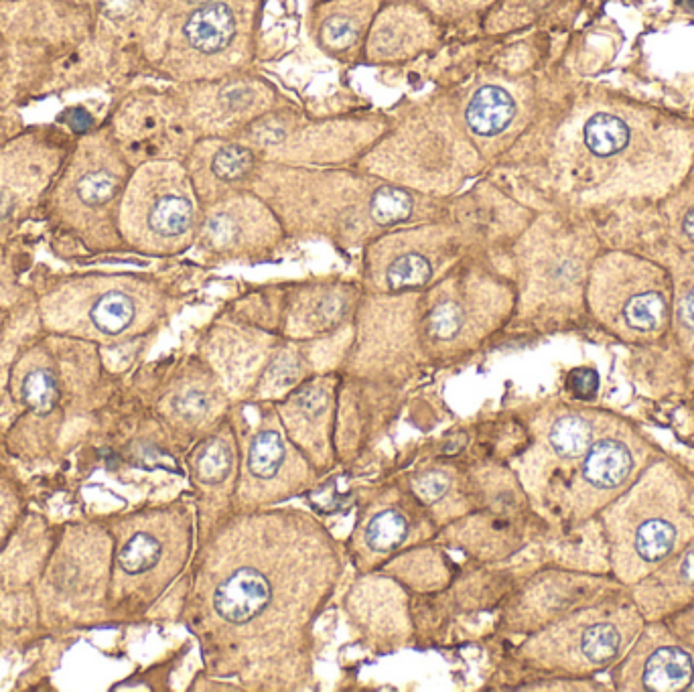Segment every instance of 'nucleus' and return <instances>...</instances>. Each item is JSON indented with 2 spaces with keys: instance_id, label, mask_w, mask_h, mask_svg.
Masks as SVG:
<instances>
[{
  "instance_id": "17",
  "label": "nucleus",
  "mask_w": 694,
  "mask_h": 692,
  "mask_svg": "<svg viewBox=\"0 0 694 692\" xmlns=\"http://www.w3.org/2000/svg\"><path fill=\"white\" fill-rule=\"evenodd\" d=\"M408 532L404 516L396 510L380 512L366 528V542L376 552H390L398 548Z\"/></svg>"
},
{
  "instance_id": "27",
  "label": "nucleus",
  "mask_w": 694,
  "mask_h": 692,
  "mask_svg": "<svg viewBox=\"0 0 694 692\" xmlns=\"http://www.w3.org/2000/svg\"><path fill=\"white\" fill-rule=\"evenodd\" d=\"M449 481L443 473H427L414 481V492L419 494L425 502H437L445 496Z\"/></svg>"
},
{
  "instance_id": "6",
  "label": "nucleus",
  "mask_w": 694,
  "mask_h": 692,
  "mask_svg": "<svg viewBox=\"0 0 694 692\" xmlns=\"http://www.w3.org/2000/svg\"><path fill=\"white\" fill-rule=\"evenodd\" d=\"M274 601L268 575L256 567L240 565L232 569L212 595L214 613L230 626H248L262 617Z\"/></svg>"
},
{
  "instance_id": "28",
  "label": "nucleus",
  "mask_w": 694,
  "mask_h": 692,
  "mask_svg": "<svg viewBox=\"0 0 694 692\" xmlns=\"http://www.w3.org/2000/svg\"><path fill=\"white\" fill-rule=\"evenodd\" d=\"M569 386L575 392V396L591 398L599 388V376L593 370H577L571 374Z\"/></svg>"
},
{
  "instance_id": "16",
  "label": "nucleus",
  "mask_w": 694,
  "mask_h": 692,
  "mask_svg": "<svg viewBox=\"0 0 694 692\" xmlns=\"http://www.w3.org/2000/svg\"><path fill=\"white\" fill-rule=\"evenodd\" d=\"M591 427L581 417H565L550 429V447L563 457H579L591 445Z\"/></svg>"
},
{
  "instance_id": "11",
  "label": "nucleus",
  "mask_w": 694,
  "mask_h": 692,
  "mask_svg": "<svg viewBox=\"0 0 694 692\" xmlns=\"http://www.w3.org/2000/svg\"><path fill=\"white\" fill-rule=\"evenodd\" d=\"M25 490L11 465L0 457V552L7 548L25 516Z\"/></svg>"
},
{
  "instance_id": "21",
  "label": "nucleus",
  "mask_w": 694,
  "mask_h": 692,
  "mask_svg": "<svg viewBox=\"0 0 694 692\" xmlns=\"http://www.w3.org/2000/svg\"><path fill=\"white\" fill-rule=\"evenodd\" d=\"M619 644V632L611 624H595L583 634L581 650L589 662L605 664L615 658V654L619 652Z\"/></svg>"
},
{
  "instance_id": "32",
  "label": "nucleus",
  "mask_w": 694,
  "mask_h": 692,
  "mask_svg": "<svg viewBox=\"0 0 694 692\" xmlns=\"http://www.w3.org/2000/svg\"><path fill=\"white\" fill-rule=\"evenodd\" d=\"M680 573H682V577H684L688 583L694 585V550L688 552V555L684 557L682 567H680Z\"/></svg>"
},
{
  "instance_id": "2",
  "label": "nucleus",
  "mask_w": 694,
  "mask_h": 692,
  "mask_svg": "<svg viewBox=\"0 0 694 692\" xmlns=\"http://www.w3.org/2000/svg\"><path fill=\"white\" fill-rule=\"evenodd\" d=\"M118 191L120 175L114 161L96 138L86 136L53 193L55 216L88 244V234L114 203Z\"/></svg>"
},
{
  "instance_id": "18",
  "label": "nucleus",
  "mask_w": 694,
  "mask_h": 692,
  "mask_svg": "<svg viewBox=\"0 0 694 692\" xmlns=\"http://www.w3.org/2000/svg\"><path fill=\"white\" fill-rule=\"evenodd\" d=\"M372 218L382 226L404 222L412 212V199L398 187H380L370 201Z\"/></svg>"
},
{
  "instance_id": "34",
  "label": "nucleus",
  "mask_w": 694,
  "mask_h": 692,
  "mask_svg": "<svg viewBox=\"0 0 694 692\" xmlns=\"http://www.w3.org/2000/svg\"><path fill=\"white\" fill-rule=\"evenodd\" d=\"M191 3H207V0H191Z\"/></svg>"
},
{
  "instance_id": "22",
  "label": "nucleus",
  "mask_w": 694,
  "mask_h": 692,
  "mask_svg": "<svg viewBox=\"0 0 694 692\" xmlns=\"http://www.w3.org/2000/svg\"><path fill=\"white\" fill-rule=\"evenodd\" d=\"M230 467H232L230 449L222 441H214L203 449L197 463V473H199V479L207 483V486H216V483H222L228 477Z\"/></svg>"
},
{
  "instance_id": "15",
  "label": "nucleus",
  "mask_w": 694,
  "mask_h": 692,
  "mask_svg": "<svg viewBox=\"0 0 694 692\" xmlns=\"http://www.w3.org/2000/svg\"><path fill=\"white\" fill-rule=\"evenodd\" d=\"M676 542V530L666 520H648L638 528L636 550L648 563H658L668 557Z\"/></svg>"
},
{
  "instance_id": "3",
  "label": "nucleus",
  "mask_w": 694,
  "mask_h": 692,
  "mask_svg": "<svg viewBox=\"0 0 694 692\" xmlns=\"http://www.w3.org/2000/svg\"><path fill=\"white\" fill-rule=\"evenodd\" d=\"M61 343L41 341L13 370L15 400L35 419H49L72 398L76 362L59 356Z\"/></svg>"
},
{
  "instance_id": "33",
  "label": "nucleus",
  "mask_w": 694,
  "mask_h": 692,
  "mask_svg": "<svg viewBox=\"0 0 694 692\" xmlns=\"http://www.w3.org/2000/svg\"><path fill=\"white\" fill-rule=\"evenodd\" d=\"M684 232L694 240V210L688 212V216L684 220Z\"/></svg>"
},
{
  "instance_id": "12",
  "label": "nucleus",
  "mask_w": 694,
  "mask_h": 692,
  "mask_svg": "<svg viewBox=\"0 0 694 692\" xmlns=\"http://www.w3.org/2000/svg\"><path fill=\"white\" fill-rule=\"evenodd\" d=\"M193 207L189 199L175 193L157 197L147 214V228L159 238H177L191 228Z\"/></svg>"
},
{
  "instance_id": "5",
  "label": "nucleus",
  "mask_w": 694,
  "mask_h": 692,
  "mask_svg": "<svg viewBox=\"0 0 694 692\" xmlns=\"http://www.w3.org/2000/svg\"><path fill=\"white\" fill-rule=\"evenodd\" d=\"M27 151L13 145L0 153V228L27 210L43 193L49 175L57 169V157L49 161L31 159Z\"/></svg>"
},
{
  "instance_id": "25",
  "label": "nucleus",
  "mask_w": 694,
  "mask_h": 692,
  "mask_svg": "<svg viewBox=\"0 0 694 692\" xmlns=\"http://www.w3.org/2000/svg\"><path fill=\"white\" fill-rule=\"evenodd\" d=\"M175 410L181 414L183 419L197 421L203 414L210 410V398L201 390H187L175 398Z\"/></svg>"
},
{
  "instance_id": "35",
  "label": "nucleus",
  "mask_w": 694,
  "mask_h": 692,
  "mask_svg": "<svg viewBox=\"0 0 694 692\" xmlns=\"http://www.w3.org/2000/svg\"><path fill=\"white\" fill-rule=\"evenodd\" d=\"M0 319H3V317H0Z\"/></svg>"
},
{
  "instance_id": "31",
  "label": "nucleus",
  "mask_w": 694,
  "mask_h": 692,
  "mask_svg": "<svg viewBox=\"0 0 694 692\" xmlns=\"http://www.w3.org/2000/svg\"><path fill=\"white\" fill-rule=\"evenodd\" d=\"M680 319L682 323L694 331V291H690L680 303Z\"/></svg>"
},
{
  "instance_id": "1",
  "label": "nucleus",
  "mask_w": 694,
  "mask_h": 692,
  "mask_svg": "<svg viewBox=\"0 0 694 692\" xmlns=\"http://www.w3.org/2000/svg\"><path fill=\"white\" fill-rule=\"evenodd\" d=\"M51 331L74 339H114L136 321L134 297L106 279H74L51 291L41 305Z\"/></svg>"
},
{
  "instance_id": "8",
  "label": "nucleus",
  "mask_w": 694,
  "mask_h": 692,
  "mask_svg": "<svg viewBox=\"0 0 694 692\" xmlns=\"http://www.w3.org/2000/svg\"><path fill=\"white\" fill-rule=\"evenodd\" d=\"M512 96L498 86H483L467 106V124L481 136H494L506 130L514 118Z\"/></svg>"
},
{
  "instance_id": "19",
  "label": "nucleus",
  "mask_w": 694,
  "mask_h": 692,
  "mask_svg": "<svg viewBox=\"0 0 694 692\" xmlns=\"http://www.w3.org/2000/svg\"><path fill=\"white\" fill-rule=\"evenodd\" d=\"M433 274L431 262L421 254H404L388 268L390 289H414L429 283Z\"/></svg>"
},
{
  "instance_id": "9",
  "label": "nucleus",
  "mask_w": 694,
  "mask_h": 692,
  "mask_svg": "<svg viewBox=\"0 0 694 692\" xmlns=\"http://www.w3.org/2000/svg\"><path fill=\"white\" fill-rule=\"evenodd\" d=\"M632 455L619 441H599L591 447L583 463V475L597 488H617L632 471Z\"/></svg>"
},
{
  "instance_id": "13",
  "label": "nucleus",
  "mask_w": 694,
  "mask_h": 692,
  "mask_svg": "<svg viewBox=\"0 0 694 692\" xmlns=\"http://www.w3.org/2000/svg\"><path fill=\"white\" fill-rule=\"evenodd\" d=\"M630 143V128L617 116L597 114L585 126V145L599 157L623 151Z\"/></svg>"
},
{
  "instance_id": "4",
  "label": "nucleus",
  "mask_w": 694,
  "mask_h": 692,
  "mask_svg": "<svg viewBox=\"0 0 694 692\" xmlns=\"http://www.w3.org/2000/svg\"><path fill=\"white\" fill-rule=\"evenodd\" d=\"M167 561V542L155 520L130 518L120 526L110 569V601H124L149 589Z\"/></svg>"
},
{
  "instance_id": "20",
  "label": "nucleus",
  "mask_w": 694,
  "mask_h": 692,
  "mask_svg": "<svg viewBox=\"0 0 694 692\" xmlns=\"http://www.w3.org/2000/svg\"><path fill=\"white\" fill-rule=\"evenodd\" d=\"M623 315H626V321L632 329L654 331L664 321L666 303L658 293H644V295L634 297L626 305V311H623Z\"/></svg>"
},
{
  "instance_id": "29",
  "label": "nucleus",
  "mask_w": 694,
  "mask_h": 692,
  "mask_svg": "<svg viewBox=\"0 0 694 692\" xmlns=\"http://www.w3.org/2000/svg\"><path fill=\"white\" fill-rule=\"evenodd\" d=\"M299 408L309 414V417H319V414L327 408V394L319 388H307L299 396Z\"/></svg>"
},
{
  "instance_id": "23",
  "label": "nucleus",
  "mask_w": 694,
  "mask_h": 692,
  "mask_svg": "<svg viewBox=\"0 0 694 692\" xmlns=\"http://www.w3.org/2000/svg\"><path fill=\"white\" fill-rule=\"evenodd\" d=\"M252 167V155L244 147H226L222 149L212 163L214 173L224 181H234L246 175Z\"/></svg>"
},
{
  "instance_id": "14",
  "label": "nucleus",
  "mask_w": 694,
  "mask_h": 692,
  "mask_svg": "<svg viewBox=\"0 0 694 692\" xmlns=\"http://www.w3.org/2000/svg\"><path fill=\"white\" fill-rule=\"evenodd\" d=\"M285 461V443L281 435L276 431H264L260 433L248 453V471L254 477L270 479L279 473L281 465Z\"/></svg>"
},
{
  "instance_id": "30",
  "label": "nucleus",
  "mask_w": 694,
  "mask_h": 692,
  "mask_svg": "<svg viewBox=\"0 0 694 692\" xmlns=\"http://www.w3.org/2000/svg\"><path fill=\"white\" fill-rule=\"evenodd\" d=\"M207 232H210V238L214 240V244L224 246L234 238V224L230 218L218 216L210 222V228H207Z\"/></svg>"
},
{
  "instance_id": "10",
  "label": "nucleus",
  "mask_w": 694,
  "mask_h": 692,
  "mask_svg": "<svg viewBox=\"0 0 694 692\" xmlns=\"http://www.w3.org/2000/svg\"><path fill=\"white\" fill-rule=\"evenodd\" d=\"M694 666L690 656L678 648L656 650L644 668V686L656 692L682 690L692 682Z\"/></svg>"
},
{
  "instance_id": "26",
  "label": "nucleus",
  "mask_w": 694,
  "mask_h": 692,
  "mask_svg": "<svg viewBox=\"0 0 694 692\" xmlns=\"http://www.w3.org/2000/svg\"><path fill=\"white\" fill-rule=\"evenodd\" d=\"M323 37L331 47H347L350 43H354L356 39V27L350 19L345 17H333L331 21L325 23L323 27Z\"/></svg>"
},
{
  "instance_id": "7",
  "label": "nucleus",
  "mask_w": 694,
  "mask_h": 692,
  "mask_svg": "<svg viewBox=\"0 0 694 692\" xmlns=\"http://www.w3.org/2000/svg\"><path fill=\"white\" fill-rule=\"evenodd\" d=\"M234 33V15L222 3L201 7L185 23V37L189 45L201 53H218L226 49L232 43Z\"/></svg>"
},
{
  "instance_id": "24",
  "label": "nucleus",
  "mask_w": 694,
  "mask_h": 692,
  "mask_svg": "<svg viewBox=\"0 0 694 692\" xmlns=\"http://www.w3.org/2000/svg\"><path fill=\"white\" fill-rule=\"evenodd\" d=\"M461 325H463L461 309L451 301H445L431 311L429 331L435 339L449 341V339L457 337V333L461 331Z\"/></svg>"
}]
</instances>
